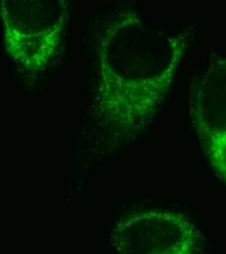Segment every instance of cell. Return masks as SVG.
Segmentation results:
<instances>
[{
	"mask_svg": "<svg viewBox=\"0 0 226 254\" xmlns=\"http://www.w3.org/2000/svg\"><path fill=\"white\" fill-rule=\"evenodd\" d=\"M213 170L226 185V130L200 141Z\"/></svg>",
	"mask_w": 226,
	"mask_h": 254,
	"instance_id": "5b68a950",
	"label": "cell"
},
{
	"mask_svg": "<svg viewBox=\"0 0 226 254\" xmlns=\"http://www.w3.org/2000/svg\"><path fill=\"white\" fill-rule=\"evenodd\" d=\"M184 53L180 37L152 31L122 14L101 34L98 106L113 124L139 127L157 111Z\"/></svg>",
	"mask_w": 226,
	"mask_h": 254,
	"instance_id": "6da1fadb",
	"label": "cell"
},
{
	"mask_svg": "<svg viewBox=\"0 0 226 254\" xmlns=\"http://www.w3.org/2000/svg\"><path fill=\"white\" fill-rule=\"evenodd\" d=\"M112 241L120 254H198L201 248L193 223L162 210L131 214L117 224Z\"/></svg>",
	"mask_w": 226,
	"mask_h": 254,
	"instance_id": "3957f363",
	"label": "cell"
},
{
	"mask_svg": "<svg viewBox=\"0 0 226 254\" xmlns=\"http://www.w3.org/2000/svg\"><path fill=\"white\" fill-rule=\"evenodd\" d=\"M0 14L10 56L27 69L44 68L61 43L68 4L63 0H3Z\"/></svg>",
	"mask_w": 226,
	"mask_h": 254,
	"instance_id": "7a4b0ae2",
	"label": "cell"
},
{
	"mask_svg": "<svg viewBox=\"0 0 226 254\" xmlns=\"http://www.w3.org/2000/svg\"><path fill=\"white\" fill-rule=\"evenodd\" d=\"M189 109L200 141L226 130V61L212 64L190 88Z\"/></svg>",
	"mask_w": 226,
	"mask_h": 254,
	"instance_id": "277c9868",
	"label": "cell"
}]
</instances>
